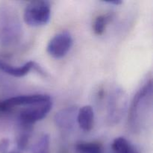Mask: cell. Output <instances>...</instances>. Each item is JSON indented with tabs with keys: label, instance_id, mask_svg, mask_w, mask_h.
Returning <instances> with one entry per match:
<instances>
[{
	"label": "cell",
	"instance_id": "cell-1",
	"mask_svg": "<svg viewBox=\"0 0 153 153\" xmlns=\"http://www.w3.org/2000/svg\"><path fill=\"white\" fill-rule=\"evenodd\" d=\"M22 36V26L17 11L11 6H0V45L15 46Z\"/></svg>",
	"mask_w": 153,
	"mask_h": 153
},
{
	"label": "cell",
	"instance_id": "cell-2",
	"mask_svg": "<svg viewBox=\"0 0 153 153\" xmlns=\"http://www.w3.org/2000/svg\"><path fill=\"white\" fill-rule=\"evenodd\" d=\"M152 82L149 79L133 98L128 111V126L133 131H138L140 128V114L146 110L149 102H152Z\"/></svg>",
	"mask_w": 153,
	"mask_h": 153
},
{
	"label": "cell",
	"instance_id": "cell-3",
	"mask_svg": "<svg viewBox=\"0 0 153 153\" xmlns=\"http://www.w3.org/2000/svg\"><path fill=\"white\" fill-rule=\"evenodd\" d=\"M50 16V3L44 0H37L30 1L27 4L24 10L23 19L30 26L39 27L46 25Z\"/></svg>",
	"mask_w": 153,
	"mask_h": 153
},
{
	"label": "cell",
	"instance_id": "cell-4",
	"mask_svg": "<svg viewBox=\"0 0 153 153\" xmlns=\"http://www.w3.org/2000/svg\"><path fill=\"white\" fill-rule=\"evenodd\" d=\"M128 105V97L125 91L116 88L109 95L107 120L110 125H116L122 120Z\"/></svg>",
	"mask_w": 153,
	"mask_h": 153
},
{
	"label": "cell",
	"instance_id": "cell-5",
	"mask_svg": "<svg viewBox=\"0 0 153 153\" xmlns=\"http://www.w3.org/2000/svg\"><path fill=\"white\" fill-rule=\"evenodd\" d=\"M73 44V39L71 34L67 31H63L54 35L49 40L46 50L51 57L59 59L68 53Z\"/></svg>",
	"mask_w": 153,
	"mask_h": 153
},
{
	"label": "cell",
	"instance_id": "cell-6",
	"mask_svg": "<svg viewBox=\"0 0 153 153\" xmlns=\"http://www.w3.org/2000/svg\"><path fill=\"white\" fill-rule=\"evenodd\" d=\"M52 108V100L41 104L31 105L28 108L22 111L19 115L20 126H32L33 124L43 120Z\"/></svg>",
	"mask_w": 153,
	"mask_h": 153
},
{
	"label": "cell",
	"instance_id": "cell-7",
	"mask_svg": "<svg viewBox=\"0 0 153 153\" xmlns=\"http://www.w3.org/2000/svg\"><path fill=\"white\" fill-rule=\"evenodd\" d=\"M51 100V97L46 94H31V95H22L11 97L3 100L4 106L8 111L15 106L20 105H35L46 102Z\"/></svg>",
	"mask_w": 153,
	"mask_h": 153
},
{
	"label": "cell",
	"instance_id": "cell-8",
	"mask_svg": "<svg viewBox=\"0 0 153 153\" xmlns=\"http://www.w3.org/2000/svg\"><path fill=\"white\" fill-rule=\"evenodd\" d=\"M78 109L75 106L65 108L57 112L55 115V123L63 131H70L77 122Z\"/></svg>",
	"mask_w": 153,
	"mask_h": 153
},
{
	"label": "cell",
	"instance_id": "cell-9",
	"mask_svg": "<svg viewBox=\"0 0 153 153\" xmlns=\"http://www.w3.org/2000/svg\"><path fill=\"white\" fill-rule=\"evenodd\" d=\"M77 123L83 131L92 130L94 124V112L91 105H85L78 110Z\"/></svg>",
	"mask_w": 153,
	"mask_h": 153
},
{
	"label": "cell",
	"instance_id": "cell-10",
	"mask_svg": "<svg viewBox=\"0 0 153 153\" xmlns=\"http://www.w3.org/2000/svg\"><path fill=\"white\" fill-rule=\"evenodd\" d=\"M34 67H35V63L33 61H28L20 67H13L0 59V70L14 77L25 76Z\"/></svg>",
	"mask_w": 153,
	"mask_h": 153
},
{
	"label": "cell",
	"instance_id": "cell-11",
	"mask_svg": "<svg viewBox=\"0 0 153 153\" xmlns=\"http://www.w3.org/2000/svg\"><path fill=\"white\" fill-rule=\"evenodd\" d=\"M112 150L113 153H140L134 145L123 137H116L114 140Z\"/></svg>",
	"mask_w": 153,
	"mask_h": 153
},
{
	"label": "cell",
	"instance_id": "cell-12",
	"mask_svg": "<svg viewBox=\"0 0 153 153\" xmlns=\"http://www.w3.org/2000/svg\"><path fill=\"white\" fill-rule=\"evenodd\" d=\"M75 148L77 153H104L101 143L97 142H78Z\"/></svg>",
	"mask_w": 153,
	"mask_h": 153
},
{
	"label": "cell",
	"instance_id": "cell-13",
	"mask_svg": "<svg viewBox=\"0 0 153 153\" xmlns=\"http://www.w3.org/2000/svg\"><path fill=\"white\" fill-rule=\"evenodd\" d=\"M31 131V126H21V131L16 140V147H17V150L19 152H22L26 148L29 141Z\"/></svg>",
	"mask_w": 153,
	"mask_h": 153
},
{
	"label": "cell",
	"instance_id": "cell-14",
	"mask_svg": "<svg viewBox=\"0 0 153 153\" xmlns=\"http://www.w3.org/2000/svg\"><path fill=\"white\" fill-rule=\"evenodd\" d=\"M111 16L110 14H103L97 16L94 19L93 29L97 35H102L105 31L106 26L110 21Z\"/></svg>",
	"mask_w": 153,
	"mask_h": 153
},
{
	"label": "cell",
	"instance_id": "cell-15",
	"mask_svg": "<svg viewBox=\"0 0 153 153\" xmlns=\"http://www.w3.org/2000/svg\"><path fill=\"white\" fill-rule=\"evenodd\" d=\"M50 137L49 134H44L40 137L33 149L32 153H49Z\"/></svg>",
	"mask_w": 153,
	"mask_h": 153
},
{
	"label": "cell",
	"instance_id": "cell-16",
	"mask_svg": "<svg viewBox=\"0 0 153 153\" xmlns=\"http://www.w3.org/2000/svg\"><path fill=\"white\" fill-rule=\"evenodd\" d=\"M10 140L7 138H2L0 140V153H7Z\"/></svg>",
	"mask_w": 153,
	"mask_h": 153
},
{
	"label": "cell",
	"instance_id": "cell-17",
	"mask_svg": "<svg viewBox=\"0 0 153 153\" xmlns=\"http://www.w3.org/2000/svg\"><path fill=\"white\" fill-rule=\"evenodd\" d=\"M106 3H109V4H116V5H119V4H122V1H118V0H116V1H106Z\"/></svg>",
	"mask_w": 153,
	"mask_h": 153
},
{
	"label": "cell",
	"instance_id": "cell-18",
	"mask_svg": "<svg viewBox=\"0 0 153 153\" xmlns=\"http://www.w3.org/2000/svg\"><path fill=\"white\" fill-rule=\"evenodd\" d=\"M7 153H21V152H19V151H18V150H13V151H11V152H7Z\"/></svg>",
	"mask_w": 153,
	"mask_h": 153
}]
</instances>
